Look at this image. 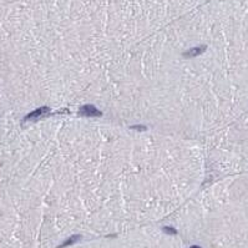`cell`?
Here are the masks:
<instances>
[{
    "label": "cell",
    "instance_id": "5",
    "mask_svg": "<svg viewBox=\"0 0 248 248\" xmlns=\"http://www.w3.org/2000/svg\"><path fill=\"white\" fill-rule=\"evenodd\" d=\"M163 232H166V233H168V234H176V233H177V231H176L175 228H172V227H165V228H163Z\"/></svg>",
    "mask_w": 248,
    "mask_h": 248
},
{
    "label": "cell",
    "instance_id": "3",
    "mask_svg": "<svg viewBox=\"0 0 248 248\" xmlns=\"http://www.w3.org/2000/svg\"><path fill=\"white\" fill-rule=\"evenodd\" d=\"M206 45H200V46H195V47H192V49H190V50H187L183 55L186 56V58H195V56H198V55H201V54H203L205 51H206Z\"/></svg>",
    "mask_w": 248,
    "mask_h": 248
},
{
    "label": "cell",
    "instance_id": "7",
    "mask_svg": "<svg viewBox=\"0 0 248 248\" xmlns=\"http://www.w3.org/2000/svg\"><path fill=\"white\" fill-rule=\"evenodd\" d=\"M191 248H201V247H198V246H192Z\"/></svg>",
    "mask_w": 248,
    "mask_h": 248
},
{
    "label": "cell",
    "instance_id": "2",
    "mask_svg": "<svg viewBox=\"0 0 248 248\" xmlns=\"http://www.w3.org/2000/svg\"><path fill=\"white\" fill-rule=\"evenodd\" d=\"M49 112V108L46 106L44 107H40V108H37L35 111H33V112H30L29 115H26L25 117H24V122L25 121H34V120H37V118H40L41 116H44V115H46Z\"/></svg>",
    "mask_w": 248,
    "mask_h": 248
},
{
    "label": "cell",
    "instance_id": "6",
    "mask_svg": "<svg viewBox=\"0 0 248 248\" xmlns=\"http://www.w3.org/2000/svg\"><path fill=\"white\" fill-rule=\"evenodd\" d=\"M134 129H136V130H140V131H145V130H146V127H145V126L142 127L141 125H137V126H134Z\"/></svg>",
    "mask_w": 248,
    "mask_h": 248
},
{
    "label": "cell",
    "instance_id": "4",
    "mask_svg": "<svg viewBox=\"0 0 248 248\" xmlns=\"http://www.w3.org/2000/svg\"><path fill=\"white\" fill-rule=\"evenodd\" d=\"M79 240H80V236H72V237H70L68 241H65L59 248H64V247H66V246H70L72 243H75L76 241H79Z\"/></svg>",
    "mask_w": 248,
    "mask_h": 248
},
{
    "label": "cell",
    "instance_id": "1",
    "mask_svg": "<svg viewBox=\"0 0 248 248\" xmlns=\"http://www.w3.org/2000/svg\"><path fill=\"white\" fill-rule=\"evenodd\" d=\"M79 115H81V116H101L102 115V112L101 111H99L96 107H94L92 105H85V106H82L80 110H79Z\"/></svg>",
    "mask_w": 248,
    "mask_h": 248
}]
</instances>
